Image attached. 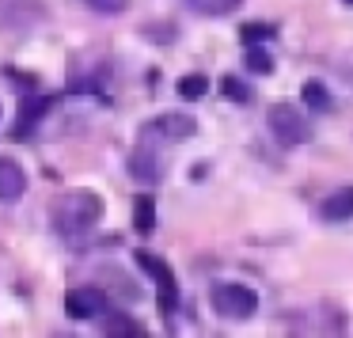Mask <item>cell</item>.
I'll use <instances>...</instances> for the list:
<instances>
[{
    "label": "cell",
    "instance_id": "cell-1",
    "mask_svg": "<svg viewBox=\"0 0 353 338\" xmlns=\"http://www.w3.org/2000/svg\"><path fill=\"white\" fill-rule=\"evenodd\" d=\"M50 221H54V232L61 239H80L103 221V198L92 190H69L54 201Z\"/></svg>",
    "mask_w": 353,
    "mask_h": 338
},
{
    "label": "cell",
    "instance_id": "cell-2",
    "mask_svg": "<svg viewBox=\"0 0 353 338\" xmlns=\"http://www.w3.org/2000/svg\"><path fill=\"white\" fill-rule=\"evenodd\" d=\"M213 312L224 315V319H251V315L259 312V297H254V289H247V285L224 281L213 289Z\"/></svg>",
    "mask_w": 353,
    "mask_h": 338
},
{
    "label": "cell",
    "instance_id": "cell-3",
    "mask_svg": "<svg viewBox=\"0 0 353 338\" xmlns=\"http://www.w3.org/2000/svg\"><path fill=\"white\" fill-rule=\"evenodd\" d=\"M266 122H270V133H274L285 148H296V145L307 141V118L300 115L292 103H274L270 115H266Z\"/></svg>",
    "mask_w": 353,
    "mask_h": 338
},
{
    "label": "cell",
    "instance_id": "cell-4",
    "mask_svg": "<svg viewBox=\"0 0 353 338\" xmlns=\"http://www.w3.org/2000/svg\"><path fill=\"white\" fill-rule=\"evenodd\" d=\"M163 168H168V156H163V148H156L152 141H148V133H141L137 148H133V156H130L133 179H141V183H160V179H163Z\"/></svg>",
    "mask_w": 353,
    "mask_h": 338
},
{
    "label": "cell",
    "instance_id": "cell-5",
    "mask_svg": "<svg viewBox=\"0 0 353 338\" xmlns=\"http://www.w3.org/2000/svg\"><path fill=\"white\" fill-rule=\"evenodd\" d=\"M65 312L72 315V319H95V315L107 312V292L103 289H72L69 297H65Z\"/></svg>",
    "mask_w": 353,
    "mask_h": 338
},
{
    "label": "cell",
    "instance_id": "cell-6",
    "mask_svg": "<svg viewBox=\"0 0 353 338\" xmlns=\"http://www.w3.org/2000/svg\"><path fill=\"white\" fill-rule=\"evenodd\" d=\"M137 266H145V274L152 277L156 285H160V304H163V312H171V308H175L179 289H175V277H171L168 262H160V259H152V255L137 251Z\"/></svg>",
    "mask_w": 353,
    "mask_h": 338
},
{
    "label": "cell",
    "instance_id": "cell-7",
    "mask_svg": "<svg viewBox=\"0 0 353 338\" xmlns=\"http://www.w3.org/2000/svg\"><path fill=\"white\" fill-rule=\"evenodd\" d=\"M27 190V175L12 156H0V201H19Z\"/></svg>",
    "mask_w": 353,
    "mask_h": 338
},
{
    "label": "cell",
    "instance_id": "cell-8",
    "mask_svg": "<svg viewBox=\"0 0 353 338\" xmlns=\"http://www.w3.org/2000/svg\"><path fill=\"white\" fill-rule=\"evenodd\" d=\"M319 217L330 224L338 221H353V186H342V190L327 194V198L319 201Z\"/></svg>",
    "mask_w": 353,
    "mask_h": 338
},
{
    "label": "cell",
    "instance_id": "cell-9",
    "mask_svg": "<svg viewBox=\"0 0 353 338\" xmlns=\"http://www.w3.org/2000/svg\"><path fill=\"white\" fill-rule=\"evenodd\" d=\"M145 130H152L156 137H163V141H183V137H190L198 126L186 115H163V118H156L152 126H145Z\"/></svg>",
    "mask_w": 353,
    "mask_h": 338
},
{
    "label": "cell",
    "instance_id": "cell-10",
    "mask_svg": "<svg viewBox=\"0 0 353 338\" xmlns=\"http://www.w3.org/2000/svg\"><path fill=\"white\" fill-rule=\"evenodd\" d=\"M183 4L198 16H232L243 0H183Z\"/></svg>",
    "mask_w": 353,
    "mask_h": 338
},
{
    "label": "cell",
    "instance_id": "cell-11",
    "mask_svg": "<svg viewBox=\"0 0 353 338\" xmlns=\"http://www.w3.org/2000/svg\"><path fill=\"white\" fill-rule=\"evenodd\" d=\"M133 224H137L141 232H152V224H156V201L152 198L133 201Z\"/></svg>",
    "mask_w": 353,
    "mask_h": 338
},
{
    "label": "cell",
    "instance_id": "cell-12",
    "mask_svg": "<svg viewBox=\"0 0 353 338\" xmlns=\"http://www.w3.org/2000/svg\"><path fill=\"white\" fill-rule=\"evenodd\" d=\"M304 103L312 110H327L330 107V92L319 84V80H307V84H304Z\"/></svg>",
    "mask_w": 353,
    "mask_h": 338
},
{
    "label": "cell",
    "instance_id": "cell-13",
    "mask_svg": "<svg viewBox=\"0 0 353 338\" xmlns=\"http://www.w3.org/2000/svg\"><path fill=\"white\" fill-rule=\"evenodd\" d=\"M205 92H209V80L198 77V72H190V77L179 80V95H183V99H201Z\"/></svg>",
    "mask_w": 353,
    "mask_h": 338
},
{
    "label": "cell",
    "instance_id": "cell-14",
    "mask_svg": "<svg viewBox=\"0 0 353 338\" xmlns=\"http://www.w3.org/2000/svg\"><path fill=\"white\" fill-rule=\"evenodd\" d=\"M107 335H110V338H122V335L145 338V327H141V323H133V319H122V315H114V319L107 323Z\"/></svg>",
    "mask_w": 353,
    "mask_h": 338
},
{
    "label": "cell",
    "instance_id": "cell-15",
    "mask_svg": "<svg viewBox=\"0 0 353 338\" xmlns=\"http://www.w3.org/2000/svg\"><path fill=\"white\" fill-rule=\"evenodd\" d=\"M221 92L228 95V99H236V103H247V99H251V88H247L243 80H236V77H224V80H221Z\"/></svg>",
    "mask_w": 353,
    "mask_h": 338
},
{
    "label": "cell",
    "instance_id": "cell-16",
    "mask_svg": "<svg viewBox=\"0 0 353 338\" xmlns=\"http://www.w3.org/2000/svg\"><path fill=\"white\" fill-rule=\"evenodd\" d=\"M84 4L95 12H103V16H118V12L130 8V0H84Z\"/></svg>",
    "mask_w": 353,
    "mask_h": 338
},
{
    "label": "cell",
    "instance_id": "cell-17",
    "mask_svg": "<svg viewBox=\"0 0 353 338\" xmlns=\"http://www.w3.org/2000/svg\"><path fill=\"white\" fill-rule=\"evenodd\" d=\"M247 69H251V72H270V69H274V61H270L266 50H247Z\"/></svg>",
    "mask_w": 353,
    "mask_h": 338
},
{
    "label": "cell",
    "instance_id": "cell-18",
    "mask_svg": "<svg viewBox=\"0 0 353 338\" xmlns=\"http://www.w3.org/2000/svg\"><path fill=\"white\" fill-rule=\"evenodd\" d=\"M274 27H243V42H254V39H270Z\"/></svg>",
    "mask_w": 353,
    "mask_h": 338
},
{
    "label": "cell",
    "instance_id": "cell-19",
    "mask_svg": "<svg viewBox=\"0 0 353 338\" xmlns=\"http://www.w3.org/2000/svg\"><path fill=\"white\" fill-rule=\"evenodd\" d=\"M345 4H353V0H345Z\"/></svg>",
    "mask_w": 353,
    "mask_h": 338
}]
</instances>
